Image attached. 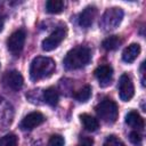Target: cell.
<instances>
[{"instance_id": "1", "label": "cell", "mask_w": 146, "mask_h": 146, "mask_svg": "<svg viewBox=\"0 0 146 146\" xmlns=\"http://www.w3.org/2000/svg\"><path fill=\"white\" fill-rule=\"evenodd\" d=\"M56 68V63L50 57L38 56L35 57L30 66V78L32 81H39L50 76Z\"/></svg>"}, {"instance_id": "2", "label": "cell", "mask_w": 146, "mask_h": 146, "mask_svg": "<svg viewBox=\"0 0 146 146\" xmlns=\"http://www.w3.org/2000/svg\"><path fill=\"white\" fill-rule=\"evenodd\" d=\"M91 59L90 49L87 47H76L67 52L64 58V66L67 70H78L86 66Z\"/></svg>"}, {"instance_id": "3", "label": "cell", "mask_w": 146, "mask_h": 146, "mask_svg": "<svg viewBox=\"0 0 146 146\" xmlns=\"http://www.w3.org/2000/svg\"><path fill=\"white\" fill-rule=\"evenodd\" d=\"M122 18H123V10L121 8L119 7L108 8L103 14L99 21V26L104 31H112L120 25Z\"/></svg>"}, {"instance_id": "4", "label": "cell", "mask_w": 146, "mask_h": 146, "mask_svg": "<svg viewBox=\"0 0 146 146\" xmlns=\"http://www.w3.org/2000/svg\"><path fill=\"white\" fill-rule=\"evenodd\" d=\"M97 115L106 123H113L116 121L119 115V108L115 102L112 99H104L96 106Z\"/></svg>"}, {"instance_id": "5", "label": "cell", "mask_w": 146, "mask_h": 146, "mask_svg": "<svg viewBox=\"0 0 146 146\" xmlns=\"http://www.w3.org/2000/svg\"><path fill=\"white\" fill-rule=\"evenodd\" d=\"M65 36H66V29L64 26L56 29L49 36H47L42 41V49L44 51L54 50L55 48H57L62 43V41L65 39Z\"/></svg>"}, {"instance_id": "6", "label": "cell", "mask_w": 146, "mask_h": 146, "mask_svg": "<svg viewBox=\"0 0 146 146\" xmlns=\"http://www.w3.org/2000/svg\"><path fill=\"white\" fill-rule=\"evenodd\" d=\"M117 89H119V96L123 102H129L135 95L133 82L128 74H122L120 76Z\"/></svg>"}, {"instance_id": "7", "label": "cell", "mask_w": 146, "mask_h": 146, "mask_svg": "<svg viewBox=\"0 0 146 146\" xmlns=\"http://www.w3.org/2000/svg\"><path fill=\"white\" fill-rule=\"evenodd\" d=\"M25 32L23 30L15 31L7 40V48L10 52L17 55L22 51L25 43Z\"/></svg>"}, {"instance_id": "8", "label": "cell", "mask_w": 146, "mask_h": 146, "mask_svg": "<svg viewBox=\"0 0 146 146\" xmlns=\"http://www.w3.org/2000/svg\"><path fill=\"white\" fill-rule=\"evenodd\" d=\"M3 83L11 90H19L23 87L24 79L18 71H9L3 75Z\"/></svg>"}, {"instance_id": "9", "label": "cell", "mask_w": 146, "mask_h": 146, "mask_svg": "<svg viewBox=\"0 0 146 146\" xmlns=\"http://www.w3.org/2000/svg\"><path fill=\"white\" fill-rule=\"evenodd\" d=\"M44 121V116L40 112H31L29 113L21 122V128L23 130H32L35 127L40 125Z\"/></svg>"}, {"instance_id": "10", "label": "cell", "mask_w": 146, "mask_h": 146, "mask_svg": "<svg viewBox=\"0 0 146 146\" xmlns=\"http://www.w3.org/2000/svg\"><path fill=\"white\" fill-rule=\"evenodd\" d=\"M95 76L99 81L102 87H106L111 83L113 76V68L110 65H100L95 70Z\"/></svg>"}, {"instance_id": "11", "label": "cell", "mask_w": 146, "mask_h": 146, "mask_svg": "<svg viewBox=\"0 0 146 146\" xmlns=\"http://www.w3.org/2000/svg\"><path fill=\"white\" fill-rule=\"evenodd\" d=\"M96 13H97L96 7H94V6L86 7L83 9V11L79 16V24H80V26H82V27H89L92 24V22H94V18L96 16Z\"/></svg>"}, {"instance_id": "12", "label": "cell", "mask_w": 146, "mask_h": 146, "mask_svg": "<svg viewBox=\"0 0 146 146\" xmlns=\"http://www.w3.org/2000/svg\"><path fill=\"white\" fill-rule=\"evenodd\" d=\"M140 54V44L139 43H131L124 48L122 52V59L125 63H132L137 59Z\"/></svg>"}, {"instance_id": "13", "label": "cell", "mask_w": 146, "mask_h": 146, "mask_svg": "<svg viewBox=\"0 0 146 146\" xmlns=\"http://www.w3.org/2000/svg\"><path fill=\"white\" fill-rule=\"evenodd\" d=\"M125 123L137 130H141L144 128V119L137 111H130L125 115Z\"/></svg>"}, {"instance_id": "14", "label": "cell", "mask_w": 146, "mask_h": 146, "mask_svg": "<svg viewBox=\"0 0 146 146\" xmlns=\"http://www.w3.org/2000/svg\"><path fill=\"white\" fill-rule=\"evenodd\" d=\"M80 119H81V122L87 131H96L99 127L98 120L89 114H81Z\"/></svg>"}, {"instance_id": "15", "label": "cell", "mask_w": 146, "mask_h": 146, "mask_svg": "<svg viewBox=\"0 0 146 146\" xmlns=\"http://www.w3.org/2000/svg\"><path fill=\"white\" fill-rule=\"evenodd\" d=\"M58 99H59V95H58V91L55 88L50 87V88H48L43 91V100L48 105L55 106L58 103Z\"/></svg>"}, {"instance_id": "16", "label": "cell", "mask_w": 146, "mask_h": 146, "mask_svg": "<svg viewBox=\"0 0 146 146\" xmlns=\"http://www.w3.org/2000/svg\"><path fill=\"white\" fill-rule=\"evenodd\" d=\"M122 40L120 39V36L117 35H111L106 39L103 40L102 42V47L105 49V50H115L120 44H121Z\"/></svg>"}, {"instance_id": "17", "label": "cell", "mask_w": 146, "mask_h": 146, "mask_svg": "<svg viewBox=\"0 0 146 146\" xmlns=\"http://www.w3.org/2000/svg\"><path fill=\"white\" fill-rule=\"evenodd\" d=\"M64 1L62 0H49L46 2V10L49 14H59L64 9Z\"/></svg>"}, {"instance_id": "18", "label": "cell", "mask_w": 146, "mask_h": 146, "mask_svg": "<svg viewBox=\"0 0 146 146\" xmlns=\"http://www.w3.org/2000/svg\"><path fill=\"white\" fill-rule=\"evenodd\" d=\"M91 96V87L90 86H84L83 88H81L79 91H76L74 94V97L76 100L79 102H87Z\"/></svg>"}, {"instance_id": "19", "label": "cell", "mask_w": 146, "mask_h": 146, "mask_svg": "<svg viewBox=\"0 0 146 146\" xmlns=\"http://www.w3.org/2000/svg\"><path fill=\"white\" fill-rule=\"evenodd\" d=\"M17 144H18V140L14 133L5 135L0 139V146H17Z\"/></svg>"}, {"instance_id": "20", "label": "cell", "mask_w": 146, "mask_h": 146, "mask_svg": "<svg viewBox=\"0 0 146 146\" xmlns=\"http://www.w3.org/2000/svg\"><path fill=\"white\" fill-rule=\"evenodd\" d=\"M65 140L60 135H52L48 141V146H64Z\"/></svg>"}, {"instance_id": "21", "label": "cell", "mask_w": 146, "mask_h": 146, "mask_svg": "<svg viewBox=\"0 0 146 146\" xmlns=\"http://www.w3.org/2000/svg\"><path fill=\"white\" fill-rule=\"evenodd\" d=\"M129 139H130V141H131L132 144H135V145H139V144L141 143V136H140V133L137 132V131H131L130 135H129Z\"/></svg>"}, {"instance_id": "22", "label": "cell", "mask_w": 146, "mask_h": 146, "mask_svg": "<svg viewBox=\"0 0 146 146\" xmlns=\"http://www.w3.org/2000/svg\"><path fill=\"white\" fill-rule=\"evenodd\" d=\"M107 144L110 145V146H125L123 143H121L119 139H116L114 136H111V137H108V139H107Z\"/></svg>"}, {"instance_id": "23", "label": "cell", "mask_w": 146, "mask_h": 146, "mask_svg": "<svg viewBox=\"0 0 146 146\" xmlns=\"http://www.w3.org/2000/svg\"><path fill=\"white\" fill-rule=\"evenodd\" d=\"M92 143H94V140H92L91 138L86 137V138L81 139V143H80L78 146H91V145H92Z\"/></svg>"}, {"instance_id": "24", "label": "cell", "mask_w": 146, "mask_h": 146, "mask_svg": "<svg viewBox=\"0 0 146 146\" xmlns=\"http://www.w3.org/2000/svg\"><path fill=\"white\" fill-rule=\"evenodd\" d=\"M2 29H3V18L2 16H0V32L2 31Z\"/></svg>"}, {"instance_id": "25", "label": "cell", "mask_w": 146, "mask_h": 146, "mask_svg": "<svg viewBox=\"0 0 146 146\" xmlns=\"http://www.w3.org/2000/svg\"><path fill=\"white\" fill-rule=\"evenodd\" d=\"M104 146H110V145H108V144H107V143H106V144H105V145H104Z\"/></svg>"}]
</instances>
